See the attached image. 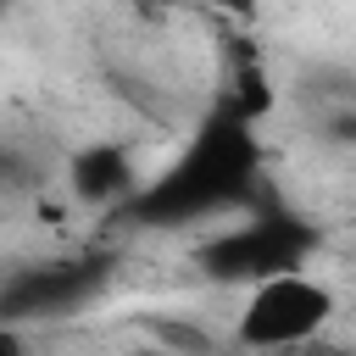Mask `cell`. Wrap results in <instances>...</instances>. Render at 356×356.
<instances>
[{"label": "cell", "mask_w": 356, "mask_h": 356, "mask_svg": "<svg viewBox=\"0 0 356 356\" xmlns=\"http://www.w3.org/2000/svg\"><path fill=\"white\" fill-rule=\"evenodd\" d=\"M261 167H267V150H261L256 122L211 106L184 134L172 161L139 184L122 222H134V228H189V222L239 211L261 195Z\"/></svg>", "instance_id": "obj_1"}, {"label": "cell", "mask_w": 356, "mask_h": 356, "mask_svg": "<svg viewBox=\"0 0 356 356\" xmlns=\"http://www.w3.org/2000/svg\"><path fill=\"white\" fill-rule=\"evenodd\" d=\"M317 250V228L289 211V206H256L250 217L217 228L200 250H195V267L211 278V284H267V278H284V273H306Z\"/></svg>", "instance_id": "obj_2"}, {"label": "cell", "mask_w": 356, "mask_h": 356, "mask_svg": "<svg viewBox=\"0 0 356 356\" xmlns=\"http://www.w3.org/2000/svg\"><path fill=\"white\" fill-rule=\"evenodd\" d=\"M334 323V289L317 273H284L256 289H245V306L234 317V345L245 356H273V350H300L317 345L323 328Z\"/></svg>", "instance_id": "obj_3"}, {"label": "cell", "mask_w": 356, "mask_h": 356, "mask_svg": "<svg viewBox=\"0 0 356 356\" xmlns=\"http://www.w3.org/2000/svg\"><path fill=\"white\" fill-rule=\"evenodd\" d=\"M111 256L100 250H72V256H39L22 261L0 278V323L6 328H33V323H61L83 306H95L111 284Z\"/></svg>", "instance_id": "obj_4"}, {"label": "cell", "mask_w": 356, "mask_h": 356, "mask_svg": "<svg viewBox=\"0 0 356 356\" xmlns=\"http://www.w3.org/2000/svg\"><path fill=\"white\" fill-rule=\"evenodd\" d=\"M61 184L72 195V206H89V211H128V200L139 195V161L122 139H89L67 156L61 167Z\"/></svg>", "instance_id": "obj_5"}, {"label": "cell", "mask_w": 356, "mask_h": 356, "mask_svg": "<svg viewBox=\"0 0 356 356\" xmlns=\"http://www.w3.org/2000/svg\"><path fill=\"white\" fill-rule=\"evenodd\" d=\"M39 184H44V161H39L28 145L0 139V200H11V195H33Z\"/></svg>", "instance_id": "obj_6"}, {"label": "cell", "mask_w": 356, "mask_h": 356, "mask_svg": "<svg viewBox=\"0 0 356 356\" xmlns=\"http://www.w3.org/2000/svg\"><path fill=\"white\" fill-rule=\"evenodd\" d=\"M323 139H328V145H356V100H339V106L323 117Z\"/></svg>", "instance_id": "obj_7"}, {"label": "cell", "mask_w": 356, "mask_h": 356, "mask_svg": "<svg viewBox=\"0 0 356 356\" xmlns=\"http://www.w3.org/2000/svg\"><path fill=\"white\" fill-rule=\"evenodd\" d=\"M273 356H345L339 345H328V339H317V345H300V350H273Z\"/></svg>", "instance_id": "obj_8"}, {"label": "cell", "mask_w": 356, "mask_h": 356, "mask_svg": "<svg viewBox=\"0 0 356 356\" xmlns=\"http://www.w3.org/2000/svg\"><path fill=\"white\" fill-rule=\"evenodd\" d=\"M134 356H189V350H172V345H139Z\"/></svg>", "instance_id": "obj_9"}]
</instances>
